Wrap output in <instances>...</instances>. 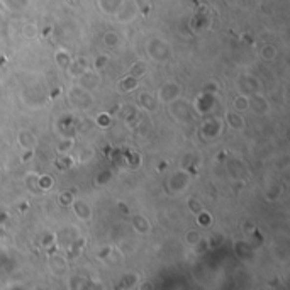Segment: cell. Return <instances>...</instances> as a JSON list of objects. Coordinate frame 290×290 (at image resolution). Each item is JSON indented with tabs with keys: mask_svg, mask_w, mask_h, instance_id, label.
<instances>
[{
	"mask_svg": "<svg viewBox=\"0 0 290 290\" xmlns=\"http://www.w3.org/2000/svg\"><path fill=\"white\" fill-rule=\"evenodd\" d=\"M228 121H229V124H231L232 127L241 129L243 126H245V123H243V117L238 116V114H228Z\"/></svg>",
	"mask_w": 290,
	"mask_h": 290,
	"instance_id": "cell-1",
	"label": "cell"
},
{
	"mask_svg": "<svg viewBox=\"0 0 290 290\" xmlns=\"http://www.w3.org/2000/svg\"><path fill=\"white\" fill-rule=\"evenodd\" d=\"M51 184H53L51 178H48V180H46V178H41V187H46L44 190H48V188L51 187Z\"/></svg>",
	"mask_w": 290,
	"mask_h": 290,
	"instance_id": "cell-4",
	"label": "cell"
},
{
	"mask_svg": "<svg viewBox=\"0 0 290 290\" xmlns=\"http://www.w3.org/2000/svg\"><path fill=\"white\" fill-rule=\"evenodd\" d=\"M249 107V100L246 97H236L234 99V109L236 110H246Z\"/></svg>",
	"mask_w": 290,
	"mask_h": 290,
	"instance_id": "cell-2",
	"label": "cell"
},
{
	"mask_svg": "<svg viewBox=\"0 0 290 290\" xmlns=\"http://www.w3.org/2000/svg\"><path fill=\"white\" fill-rule=\"evenodd\" d=\"M200 241V236L199 234H197V232L195 231H190V232H188V234H187V243H188V245H197V243H199Z\"/></svg>",
	"mask_w": 290,
	"mask_h": 290,
	"instance_id": "cell-3",
	"label": "cell"
}]
</instances>
